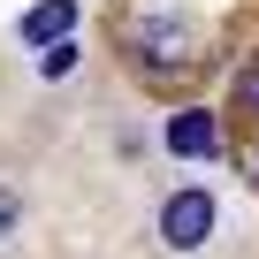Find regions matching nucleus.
Here are the masks:
<instances>
[{
  "instance_id": "obj_1",
  "label": "nucleus",
  "mask_w": 259,
  "mask_h": 259,
  "mask_svg": "<svg viewBox=\"0 0 259 259\" xmlns=\"http://www.w3.org/2000/svg\"><path fill=\"white\" fill-rule=\"evenodd\" d=\"M130 46H138L153 69H176V61H191V23H176V16H138V23H130Z\"/></svg>"
},
{
  "instance_id": "obj_2",
  "label": "nucleus",
  "mask_w": 259,
  "mask_h": 259,
  "mask_svg": "<svg viewBox=\"0 0 259 259\" xmlns=\"http://www.w3.org/2000/svg\"><path fill=\"white\" fill-rule=\"evenodd\" d=\"M206 229H213V198H206V191H176L168 213H160V236H168L176 251H198Z\"/></svg>"
},
{
  "instance_id": "obj_3",
  "label": "nucleus",
  "mask_w": 259,
  "mask_h": 259,
  "mask_svg": "<svg viewBox=\"0 0 259 259\" xmlns=\"http://www.w3.org/2000/svg\"><path fill=\"white\" fill-rule=\"evenodd\" d=\"M168 153H183V160H213V153H221L213 114H176V122H168Z\"/></svg>"
},
{
  "instance_id": "obj_4",
  "label": "nucleus",
  "mask_w": 259,
  "mask_h": 259,
  "mask_svg": "<svg viewBox=\"0 0 259 259\" xmlns=\"http://www.w3.org/2000/svg\"><path fill=\"white\" fill-rule=\"evenodd\" d=\"M69 23H76L69 0H38V8L23 16V38H31V46H61V38H69Z\"/></svg>"
},
{
  "instance_id": "obj_5",
  "label": "nucleus",
  "mask_w": 259,
  "mask_h": 259,
  "mask_svg": "<svg viewBox=\"0 0 259 259\" xmlns=\"http://www.w3.org/2000/svg\"><path fill=\"white\" fill-rule=\"evenodd\" d=\"M69 69H76V46H69V38H61V46H46V61H38V76H54V84H61Z\"/></svg>"
},
{
  "instance_id": "obj_6",
  "label": "nucleus",
  "mask_w": 259,
  "mask_h": 259,
  "mask_svg": "<svg viewBox=\"0 0 259 259\" xmlns=\"http://www.w3.org/2000/svg\"><path fill=\"white\" fill-rule=\"evenodd\" d=\"M236 99H244V107H259V61H251L244 76H236Z\"/></svg>"
},
{
  "instance_id": "obj_7",
  "label": "nucleus",
  "mask_w": 259,
  "mask_h": 259,
  "mask_svg": "<svg viewBox=\"0 0 259 259\" xmlns=\"http://www.w3.org/2000/svg\"><path fill=\"white\" fill-rule=\"evenodd\" d=\"M0 229H16V198L8 191H0Z\"/></svg>"
}]
</instances>
